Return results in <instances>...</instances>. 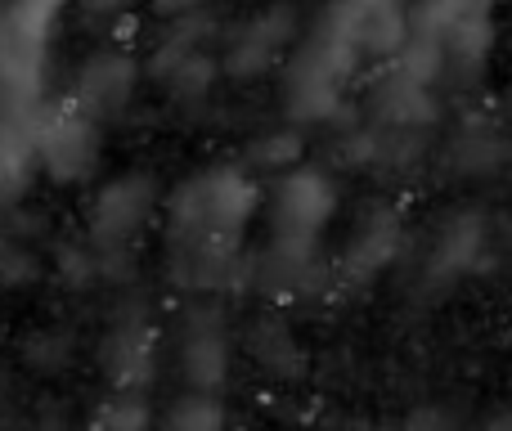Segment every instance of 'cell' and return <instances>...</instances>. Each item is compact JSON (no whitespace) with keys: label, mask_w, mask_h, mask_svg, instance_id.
Wrapping results in <instances>:
<instances>
[{"label":"cell","mask_w":512,"mask_h":431,"mask_svg":"<svg viewBox=\"0 0 512 431\" xmlns=\"http://www.w3.org/2000/svg\"><path fill=\"white\" fill-rule=\"evenodd\" d=\"M328 203H333V194H328V185L319 176L288 180V189H283V220H279L283 234L297 238V243H310L315 229L324 225Z\"/></svg>","instance_id":"cell-1"},{"label":"cell","mask_w":512,"mask_h":431,"mask_svg":"<svg viewBox=\"0 0 512 431\" xmlns=\"http://www.w3.org/2000/svg\"><path fill=\"white\" fill-rule=\"evenodd\" d=\"M135 189H144V180L140 185L126 180V185H117V189H108L104 194V203L95 207V234L99 238H122V234H131V229L140 225V212H144V203H149V194L135 198Z\"/></svg>","instance_id":"cell-2"}]
</instances>
